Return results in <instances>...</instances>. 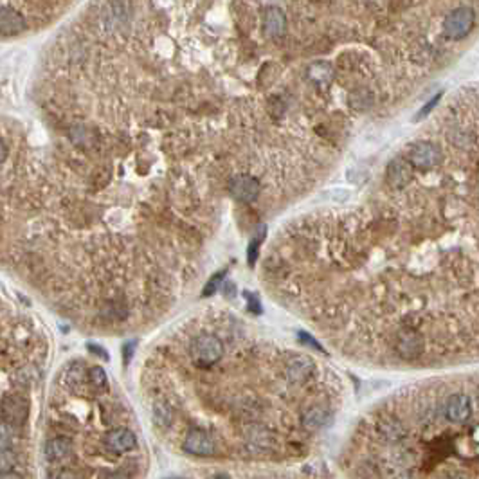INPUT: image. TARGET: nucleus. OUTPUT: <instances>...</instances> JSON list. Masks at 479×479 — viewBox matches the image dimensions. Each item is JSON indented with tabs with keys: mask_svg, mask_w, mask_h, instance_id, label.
I'll return each mask as SVG.
<instances>
[{
	"mask_svg": "<svg viewBox=\"0 0 479 479\" xmlns=\"http://www.w3.org/2000/svg\"><path fill=\"white\" fill-rule=\"evenodd\" d=\"M190 355L191 360L200 366V368H209L217 364L218 360L222 359L224 355V346L222 341L217 339L215 335H199L195 341L191 342L190 346Z\"/></svg>",
	"mask_w": 479,
	"mask_h": 479,
	"instance_id": "1",
	"label": "nucleus"
},
{
	"mask_svg": "<svg viewBox=\"0 0 479 479\" xmlns=\"http://www.w3.org/2000/svg\"><path fill=\"white\" fill-rule=\"evenodd\" d=\"M476 24V13L469 6H457L444 20V31L453 40H462Z\"/></svg>",
	"mask_w": 479,
	"mask_h": 479,
	"instance_id": "2",
	"label": "nucleus"
},
{
	"mask_svg": "<svg viewBox=\"0 0 479 479\" xmlns=\"http://www.w3.org/2000/svg\"><path fill=\"white\" fill-rule=\"evenodd\" d=\"M442 417L454 426L465 423L472 418V400L465 393H451L442 404Z\"/></svg>",
	"mask_w": 479,
	"mask_h": 479,
	"instance_id": "3",
	"label": "nucleus"
},
{
	"mask_svg": "<svg viewBox=\"0 0 479 479\" xmlns=\"http://www.w3.org/2000/svg\"><path fill=\"white\" fill-rule=\"evenodd\" d=\"M444 159V153H442V148L435 142H417L414 146H411L409 150L407 160L411 162V166L418 169H430L438 166Z\"/></svg>",
	"mask_w": 479,
	"mask_h": 479,
	"instance_id": "4",
	"label": "nucleus"
},
{
	"mask_svg": "<svg viewBox=\"0 0 479 479\" xmlns=\"http://www.w3.org/2000/svg\"><path fill=\"white\" fill-rule=\"evenodd\" d=\"M2 417H4V423L13 429L24 426L29 417V402L20 395H6L2 402Z\"/></svg>",
	"mask_w": 479,
	"mask_h": 479,
	"instance_id": "5",
	"label": "nucleus"
},
{
	"mask_svg": "<svg viewBox=\"0 0 479 479\" xmlns=\"http://www.w3.org/2000/svg\"><path fill=\"white\" fill-rule=\"evenodd\" d=\"M103 445L107 451L114 454H124L130 453L137 447V436L133 435L132 430L126 427H117V429L108 430L105 438H103Z\"/></svg>",
	"mask_w": 479,
	"mask_h": 479,
	"instance_id": "6",
	"label": "nucleus"
},
{
	"mask_svg": "<svg viewBox=\"0 0 479 479\" xmlns=\"http://www.w3.org/2000/svg\"><path fill=\"white\" fill-rule=\"evenodd\" d=\"M395 350L404 360H414L421 355L423 351V339L414 330H405L396 335Z\"/></svg>",
	"mask_w": 479,
	"mask_h": 479,
	"instance_id": "7",
	"label": "nucleus"
},
{
	"mask_svg": "<svg viewBox=\"0 0 479 479\" xmlns=\"http://www.w3.org/2000/svg\"><path fill=\"white\" fill-rule=\"evenodd\" d=\"M184 451L193 456H213L215 454V442L213 438L202 429H193L187 432L186 439H184Z\"/></svg>",
	"mask_w": 479,
	"mask_h": 479,
	"instance_id": "8",
	"label": "nucleus"
},
{
	"mask_svg": "<svg viewBox=\"0 0 479 479\" xmlns=\"http://www.w3.org/2000/svg\"><path fill=\"white\" fill-rule=\"evenodd\" d=\"M413 178V166L407 159H402V157H396L387 165L386 169V180L391 187L395 190H402L411 182Z\"/></svg>",
	"mask_w": 479,
	"mask_h": 479,
	"instance_id": "9",
	"label": "nucleus"
},
{
	"mask_svg": "<svg viewBox=\"0 0 479 479\" xmlns=\"http://www.w3.org/2000/svg\"><path fill=\"white\" fill-rule=\"evenodd\" d=\"M229 191L239 202H253L260 195V182L251 175H236L229 182Z\"/></svg>",
	"mask_w": 479,
	"mask_h": 479,
	"instance_id": "10",
	"label": "nucleus"
},
{
	"mask_svg": "<svg viewBox=\"0 0 479 479\" xmlns=\"http://www.w3.org/2000/svg\"><path fill=\"white\" fill-rule=\"evenodd\" d=\"M314 362L308 357H294L289 360V364L285 366V375L289 378V382L294 384H303L314 375Z\"/></svg>",
	"mask_w": 479,
	"mask_h": 479,
	"instance_id": "11",
	"label": "nucleus"
},
{
	"mask_svg": "<svg viewBox=\"0 0 479 479\" xmlns=\"http://www.w3.org/2000/svg\"><path fill=\"white\" fill-rule=\"evenodd\" d=\"M287 29V18L278 6H269L263 11V33L271 38H278Z\"/></svg>",
	"mask_w": 479,
	"mask_h": 479,
	"instance_id": "12",
	"label": "nucleus"
},
{
	"mask_svg": "<svg viewBox=\"0 0 479 479\" xmlns=\"http://www.w3.org/2000/svg\"><path fill=\"white\" fill-rule=\"evenodd\" d=\"M26 29V20L17 9L9 8V6H2L0 8V31L2 36H15L18 33H22Z\"/></svg>",
	"mask_w": 479,
	"mask_h": 479,
	"instance_id": "13",
	"label": "nucleus"
},
{
	"mask_svg": "<svg viewBox=\"0 0 479 479\" xmlns=\"http://www.w3.org/2000/svg\"><path fill=\"white\" fill-rule=\"evenodd\" d=\"M330 420H332V413L324 405H310L301 414V423L306 430L323 429L324 426H328Z\"/></svg>",
	"mask_w": 479,
	"mask_h": 479,
	"instance_id": "14",
	"label": "nucleus"
},
{
	"mask_svg": "<svg viewBox=\"0 0 479 479\" xmlns=\"http://www.w3.org/2000/svg\"><path fill=\"white\" fill-rule=\"evenodd\" d=\"M45 457L49 462H63L65 457H69V454L72 453V442L65 436H56V438H51L47 444H45Z\"/></svg>",
	"mask_w": 479,
	"mask_h": 479,
	"instance_id": "15",
	"label": "nucleus"
},
{
	"mask_svg": "<svg viewBox=\"0 0 479 479\" xmlns=\"http://www.w3.org/2000/svg\"><path fill=\"white\" fill-rule=\"evenodd\" d=\"M377 432L380 435L382 439L395 444V442H400L404 438L407 430H405L404 423L396 420V418H382L377 423Z\"/></svg>",
	"mask_w": 479,
	"mask_h": 479,
	"instance_id": "16",
	"label": "nucleus"
},
{
	"mask_svg": "<svg viewBox=\"0 0 479 479\" xmlns=\"http://www.w3.org/2000/svg\"><path fill=\"white\" fill-rule=\"evenodd\" d=\"M151 418H153V423L157 427L166 429L174 421V411H171V407L166 402H156L153 407H151Z\"/></svg>",
	"mask_w": 479,
	"mask_h": 479,
	"instance_id": "17",
	"label": "nucleus"
},
{
	"mask_svg": "<svg viewBox=\"0 0 479 479\" xmlns=\"http://www.w3.org/2000/svg\"><path fill=\"white\" fill-rule=\"evenodd\" d=\"M310 80L317 85H328L333 80V69L330 63L317 62L308 69Z\"/></svg>",
	"mask_w": 479,
	"mask_h": 479,
	"instance_id": "18",
	"label": "nucleus"
},
{
	"mask_svg": "<svg viewBox=\"0 0 479 479\" xmlns=\"http://www.w3.org/2000/svg\"><path fill=\"white\" fill-rule=\"evenodd\" d=\"M128 6L126 4H110L108 6V13H107V22L110 27H116L119 22H124L128 20Z\"/></svg>",
	"mask_w": 479,
	"mask_h": 479,
	"instance_id": "19",
	"label": "nucleus"
},
{
	"mask_svg": "<svg viewBox=\"0 0 479 479\" xmlns=\"http://www.w3.org/2000/svg\"><path fill=\"white\" fill-rule=\"evenodd\" d=\"M89 382L90 386L94 387L96 391H105L108 387V378L105 369L99 368V366H94V368L89 369Z\"/></svg>",
	"mask_w": 479,
	"mask_h": 479,
	"instance_id": "20",
	"label": "nucleus"
},
{
	"mask_svg": "<svg viewBox=\"0 0 479 479\" xmlns=\"http://www.w3.org/2000/svg\"><path fill=\"white\" fill-rule=\"evenodd\" d=\"M18 456L15 453V448H2L0 453V469H2V474H8V472H15V467H17Z\"/></svg>",
	"mask_w": 479,
	"mask_h": 479,
	"instance_id": "21",
	"label": "nucleus"
},
{
	"mask_svg": "<svg viewBox=\"0 0 479 479\" xmlns=\"http://www.w3.org/2000/svg\"><path fill=\"white\" fill-rule=\"evenodd\" d=\"M350 101H351V105L357 108V110H364V108H368L369 105H371L373 96H371V92H369V90L359 89V90H355V92H351Z\"/></svg>",
	"mask_w": 479,
	"mask_h": 479,
	"instance_id": "22",
	"label": "nucleus"
},
{
	"mask_svg": "<svg viewBox=\"0 0 479 479\" xmlns=\"http://www.w3.org/2000/svg\"><path fill=\"white\" fill-rule=\"evenodd\" d=\"M85 380H87V371L83 369V366L74 364V366L69 368V373H67V384H69V386L71 387L80 386V384H83Z\"/></svg>",
	"mask_w": 479,
	"mask_h": 479,
	"instance_id": "23",
	"label": "nucleus"
},
{
	"mask_svg": "<svg viewBox=\"0 0 479 479\" xmlns=\"http://www.w3.org/2000/svg\"><path fill=\"white\" fill-rule=\"evenodd\" d=\"M224 280V272H218V274H215L211 280H209V283L205 285V290L202 292V296L204 298H208V296H211V294H215L218 290V287H220V283H222Z\"/></svg>",
	"mask_w": 479,
	"mask_h": 479,
	"instance_id": "24",
	"label": "nucleus"
},
{
	"mask_svg": "<svg viewBox=\"0 0 479 479\" xmlns=\"http://www.w3.org/2000/svg\"><path fill=\"white\" fill-rule=\"evenodd\" d=\"M260 242H262V238L258 236V238H254L251 244H249V249H247V258H249V263L251 265H254L258 260V253H260Z\"/></svg>",
	"mask_w": 479,
	"mask_h": 479,
	"instance_id": "25",
	"label": "nucleus"
},
{
	"mask_svg": "<svg viewBox=\"0 0 479 479\" xmlns=\"http://www.w3.org/2000/svg\"><path fill=\"white\" fill-rule=\"evenodd\" d=\"M439 98H442V94H438V96H436V98H432V99H430V101H429V103H427L426 107L421 108V110H420V114H418V117H426V116H427V114H429V112H430V110H432V108H435V107H436V105H438Z\"/></svg>",
	"mask_w": 479,
	"mask_h": 479,
	"instance_id": "26",
	"label": "nucleus"
},
{
	"mask_svg": "<svg viewBox=\"0 0 479 479\" xmlns=\"http://www.w3.org/2000/svg\"><path fill=\"white\" fill-rule=\"evenodd\" d=\"M249 310L253 312V314H260L262 312V308H260V303H258V299L254 298V296H249Z\"/></svg>",
	"mask_w": 479,
	"mask_h": 479,
	"instance_id": "27",
	"label": "nucleus"
},
{
	"mask_svg": "<svg viewBox=\"0 0 479 479\" xmlns=\"http://www.w3.org/2000/svg\"><path fill=\"white\" fill-rule=\"evenodd\" d=\"M299 339H301L303 342H306V344H310L312 348H317V350H321L319 342H315L314 339L310 337V335H306V333H299Z\"/></svg>",
	"mask_w": 479,
	"mask_h": 479,
	"instance_id": "28",
	"label": "nucleus"
},
{
	"mask_svg": "<svg viewBox=\"0 0 479 479\" xmlns=\"http://www.w3.org/2000/svg\"><path fill=\"white\" fill-rule=\"evenodd\" d=\"M89 350L92 351V353H96V355H99V357H103V359L107 360L108 359V353L103 348H98L96 344H89Z\"/></svg>",
	"mask_w": 479,
	"mask_h": 479,
	"instance_id": "29",
	"label": "nucleus"
},
{
	"mask_svg": "<svg viewBox=\"0 0 479 479\" xmlns=\"http://www.w3.org/2000/svg\"><path fill=\"white\" fill-rule=\"evenodd\" d=\"M99 479H128L126 476L119 474V472H107V474H103Z\"/></svg>",
	"mask_w": 479,
	"mask_h": 479,
	"instance_id": "30",
	"label": "nucleus"
},
{
	"mask_svg": "<svg viewBox=\"0 0 479 479\" xmlns=\"http://www.w3.org/2000/svg\"><path fill=\"white\" fill-rule=\"evenodd\" d=\"M47 479H69V476H67L65 472H62V471H56V472H51L49 478Z\"/></svg>",
	"mask_w": 479,
	"mask_h": 479,
	"instance_id": "31",
	"label": "nucleus"
},
{
	"mask_svg": "<svg viewBox=\"0 0 479 479\" xmlns=\"http://www.w3.org/2000/svg\"><path fill=\"white\" fill-rule=\"evenodd\" d=\"M2 479H24V478L20 474H17V472H8V474H2Z\"/></svg>",
	"mask_w": 479,
	"mask_h": 479,
	"instance_id": "32",
	"label": "nucleus"
},
{
	"mask_svg": "<svg viewBox=\"0 0 479 479\" xmlns=\"http://www.w3.org/2000/svg\"><path fill=\"white\" fill-rule=\"evenodd\" d=\"M6 157H8V144H2V160H6Z\"/></svg>",
	"mask_w": 479,
	"mask_h": 479,
	"instance_id": "33",
	"label": "nucleus"
},
{
	"mask_svg": "<svg viewBox=\"0 0 479 479\" xmlns=\"http://www.w3.org/2000/svg\"><path fill=\"white\" fill-rule=\"evenodd\" d=\"M396 479H414L413 476H409V474H402V476H398Z\"/></svg>",
	"mask_w": 479,
	"mask_h": 479,
	"instance_id": "34",
	"label": "nucleus"
},
{
	"mask_svg": "<svg viewBox=\"0 0 479 479\" xmlns=\"http://www.w3.org/2000/svg\"><path fill=\"white\" fill-rule=\"evenodd\" d=\"M445 479H465L463 476H451V478H445Z\"/></svg>",
	"mask_w": 479,
	"mask_h": 479,
	"instance_id": "35",
	"label": "nucleus"
},
{
	"mask_svg": "<svg viewBox=\"0 0 479 479\" xmlns=\"http://www.w3.org/2000/svg\"><path fill=\"white\" fill-rule=\"evenodd\" d=\"M166 479H180V478H166Z\"/></svg>",
	"mask_w": 479,
	"mask_h": 479,
	"instance_id": "36",
	"label": "nucleus"
}]
</instances>
